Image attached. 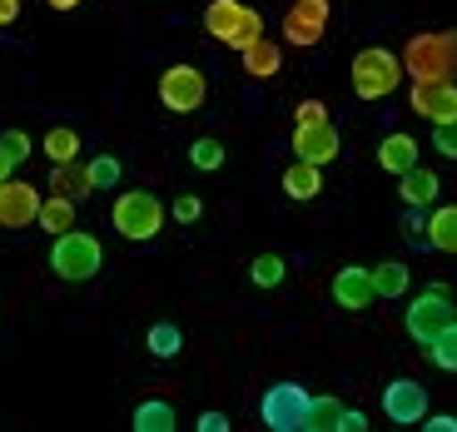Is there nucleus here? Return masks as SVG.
<instances>
[{
  "mask_svg": "<svg viewBox=\"0 0 457 432\" xmlns=\"http://www.w3.org/2000/svg\"><path fill=\"white\" fill-rule=\"evenodd\" d=\"M110 224H114V234H120V239L149 244L164 228V204L149 189H125V194H114Z\"/></svg>",
  "mask_w": 457,
  "mask_h": 432,
  "instance_id": "nucleus-1",
  "label": "nucleus"
},
{
  "mask_svg": "<svg viewBox=\"0 0 457 432\" xmlns=\"http://www.w3.org/2000/svg\"><path fill=\"white\" fill-rule=\"evenodd\" d=\"M204 30H209V40H219V46L244 50L263 35V15L253 11V5H244V0H209L204 5Z\"/></svg>",
  "mask_w": 457,
  "mask_h": 432,
  "instance_id": "nucleus-2",
  "label": "nucleus"
},
{
  "mask_svg": "<svg viewBox=\"0 0 457 432\" xmlns=\"http://www.w3.org/2000/svg\"><path fill=\"white\" fill-rule=\"evenodd\" d=\"M100 263H104V249H100L95 234H85V228L55 234V244H50V273L65 278V284H85V278H95Z\"/></svg>",
  "mask_w": 457,
  "mask_h": 432,
  "instance_id": "nucleus-3",
  "label": "nucleus"
},
{
  "mask_svg": "<svg viewBox=\"0 0 457 432\" xmlns=\"http://www.w3.org/2000/svg\"><path fill=\"white\" fill-rule=\"evenodd\" d=\"M348 75H353L358 100H388V95L398 90V80H403V55H393L388 46H368V50L353 55Z\"/></svg>",
  "mask_w": 457,
  "mask_h": 432,
  "instance_id": "nucleus-4",
  "label": "nucleus"
},
{
  "mask_svg": "<svg viewBox=\"0 0 457 432\" xmlns=\"http://www.w3.org/2000/svg\"><path fill=\"white\" fill-rule=\"evenodd\" d=\"M453 319H457L453 288H447V284H428L423 294L408 303V313H403V328H408V338L418 343V348H428V343H433Z\"/></svg>",
  "mask_w": 457,
  "mask_h": 432,
  "instance_id": "nucleus-5",
  "label": "nucleus"
},
{
  "mask_svg": "<svg viewBox=\"0 0 457 432\" xmlns=\"http://www.w3.org/2000/svg\"><path fill=\"white\" fill-rule=\"evenodd\" d=\"M309 387L303 383H274L259 403V418L269 432H309Z\"/></svg>",
  "mask_w": 457,
  "mask_h": 432,
  "instance_id": "nucleus-6",
  "label": "nucleus"
},
{
  "mask_svg": "<svg viewBox=\"0 0 457 432\" xmlns=\"http://www.w3.org/2000/svg\"><path fill=\"white\" fill-rule=\"evenodd\" d=\"M209 100V80L199 65H170L160 75V104L170 114H195Z\"/></svg>",
  "mask_w": 457,
  "mask_h": 432,
  "instance_id": "nucleus-7",
  "label": "nucleus"
},
{
  "mask_svg": "<svg viewBox=\"0 0 457 432\" xmlns=\"http://www.w3.org/2000/svg\"><path fill=\"white\" fill-rule=\"evenodd\" d=\"M328 15H333L328 0H294V5L284 11V40L298 46V50L319 46L323 35H328Z\"/></svg>",
  "mask_w": 457,
  "mask_h": 432,
  "instance_id": "nucleus-8",
  "label": "nucleus"
},
{
  "mask_svg": "<svg viewBox=\"0 0 457 432\" xmlns=\"http://www.w3.org/2000/svg\"><path fill=\"white\" fill-rule=\"evenodd\" d=\"M403 75L408 80H447L443 35H412L408 46H403Z\"/></svg>",
  "mask_w": 457,
  "mask_h": 432,
  "instance_id": "nucleus-9",
  "label": "nucleus"
},
{
  "mask_svg": "<svg viewBox=\"0 0 457 432\" xmlns=\"http://www.w3.org/2000/svg\"><path fill=\"white\" fill-rule=\"evenodd\" d=\"M40 199L46 194L35 189L30 179H5L0 184V228H30L35 219H40Z\"/></svg>",
  "mask_w": 457,
  "mask_h": 432,
  "instance_id": "nucleus-10",
  "label": "nucleus"
},
{
  "mask_svg": "<svg viewBox=\"0 0 457 432\" xmlns=\"http://www.w3.org/2000/svg\"><path fill=\"white\" fill-rule=\"evenodd\" d=\"M408 104H412V114H423L428 125L457 120V80H412Z\"/></svg>",
  "mask_w": 457,
  "mask_h": 432,
  "instance_id": "nucleus-11",
  "label": "nucleus"
},
{
  "mask_svg": "<svg viewBox=\"0 0 457 432\" xmlns=\"http://www.w3.org/2000/svg\"><path fill=\"white\" fill-rule=\"evenodd\" d=\"M383 412H388V422H398V428L423 422L428 418V387L412 383V378H393V383L383 387Z\"/></svg>",
  "mask_w": 457,
  "mask_h": 432,
  "instance_id": "nucleus-12",
  "label": "nucleus"
},
{
  "mask_svg": "<svg viewBox=\"0 0 457 432\" xmlns=\"http://www.w3.org/2000/svg\"><path fill=\"white\" fill-rule=\"evenodd\" d=\"M333 303L348 308V313H363V308L378 303V288H373V269H363V263H343L338 273H333Z\"/></svg>",
  "mask_w": 457,
  "mask_h": 432,
  "instance_id": "nucleus-13",
  "label": "nucleus"
},
{
  "mask_svg": "<svg viewBox=\"0 0 457 432\" xmlns=\"http://www.w3.org/2000/svg\"><path fill=\"white\" fill-rule=\"evenodd\" d=\"M338 129L323 120V125H294V160H309V164H328L338 160Z\"/></svg>",
  "mask_w": 457,
  "mask_h": 432,
  "instance_id": "nucleus-14",
  "label": "nucleus"
},
{
  "mask_svg": "<svg viewBox=\"0 0 457 432\" xmlns=\"http://www.w3.org/2000/svg\"><path fill=\"white\" fill-rule=\"evenodd\" d=\"M398 194H403V204L408 209H433L437 204V194H443V179H437L433 170H423V164H412L408 174H398Z\"/></svg>",
  "mask_w": 457,
  "mask_h": 432,
  "instance_id": "nucleus-15",
  "label": "nucleus"
},
{
  "mask_svg": "<svg viewBox=\"0 0 457 432\" xmlns=\"http://www.w3.org/2000/svg\"><path fill=\"white\" fill-rule=\"evenodd\" d=\"M239 60H244V75H249V80H274L278 70H284V50H278L269 35H259L253 46H244Z\"/></svg>",
  "mask_w": 457,
  "mask_h": 432,
  "instance_id": "nucleus-16",
  "label": "nucleus"
},
{
  "mask_svg": "<svg viewBox=\"0 0 457 432\" xmlns=\"http://www.w3.org/2000/svg\"><path fill=\"white\" fill-rule=\"evenodd\" d=\"M284 194L288 199H298V204H309V199H319L323 194V164H309V160H294L284 170Z\"/></svg>",
  "mask_w": 457,
  "mask_h": 432,
  "instance_id": "nucleus-17",
  "label": "nucleus"
},
{
  "mask_svg": "<svg viewBox=\"0 0 457 432\" xmlns=\"http://www.w3.org/2000/svg\"><path fill=\"white\" fill-rule=\"evenodd\" d=\"M378 164H383L388 174H408L412 164H418V139L403 135V129H398V135H388L383 145H378Z\"/></svg>",
  "mask_w": 457,
  "mask_h": 432,
  "instance_id": "nucleus-18",
  "label": "nucleus"
},
{
  "mask_svg": "<svg viewBox=\"0 0 457 432\" xmlns=\"http://www.w3.org/2000/svg\"><path fill=\"white\" fill-rule=\"evenodd\" d=\"M428 244L437 253H457V204H433V214H428Z\"/></svg>",
  "mask_w": 457,
  "mask_h": 432,
  "instance_id": "nucleus-19",
  "label": "nucleus"
},
{
  "mask_svg": "<svg viewBox=\"0 0 457 432\" xmlns=\"http://www.w3.org/2000/svg\"><path fill=\"white\" fill-rule=\"evenodd\" d=\"M129 428H135V432H174V428H179V412H174L164 398H149V403H139V408H135Z\"/></svg>",
  "mask_w": 457,
  "mask_h": 432,
  "instance_id": "nucleus-20",
  "label": "nucleus"
},
{
  "mask_svg": "<svg viewBox=\"0 0 457 432\" xmlns=\"http://www.w3.org/2000/svg\"><path fill=\"white\" fill-rule=\"evenodd\" d=\"M50 189L80 204L85 194H95V184H90V174H85V164H80V160H70V164H55V170H50Z\"/></svg>",
  "mask_w": 457,
  "mask_h": 432,
  "instance_id": "nucleus-21",
  "label": "nucleus"
},
{
  "mask_svg": "<svg viewBox=\"0 0 457 432\" xmlns=\"http://www.w3.org/2000/svg\"><path fill=\"white\" fill-rule=\"evenodd\" d=\"M35 224L46 228L50 239H55V234H70V228H75V199H65V194L40 199V219H35Z\"/></svg>",
  "mask_w": 457,
  "mask_h": 432,
  "instance_id": "nucleus-22",
  "label": "nucleus"
},
{
  "mask_svg": "<svg viewBox=\"0 0 457 432\" xmlns=\"http://www.w3.org/2000/svg\"><path fill=\"white\" fill-rule=\"evenodd\" d=\"M408 284H412V273H408V263H398V259H388V263L373 269V288H378V298H388V303L408 294Z\"/></svg>",
  "mask_w": 457,
  "mask_h": 432,
  "instance_id": "nucleus-23",
  "label": "nucleus"
},
{
  "mask_svg": "<svg viewBox=\"0 0 457 432\" xmlns=\"http://www.w3.org/2000/svg\"><path fill=\"white\" fill-rule=\"evenodd\" d=\"M40 149H46L50 164H70V160H80V135H75L70 125H55L46 139H40Z\"/></svg>",
  "mask_w": 457,
  "mask_h": 432,
  "instance_id": "nucleus-24",
  "label": "nucleus"
},
{
  "mask_svg": "<svg viewBox=\"0 0 457 432\" xmlns=\"http://www.w3.org/2000/svg\"><path fill=\"white\" fill-rule=\"evenodd\" d=\"M145 348H149V358H179V348H184V333L174 328V323H149V333H145Z\"/></svg>",
  "mask_w": 457,
  "mask_h": 432,
  "instance_id": "nucleus-25",
  "label": "nucleus"
},
{
  "mask_svg": "<svg viewBox=\"0 0 457 432\" xmlns=\"http://www.w3.org/2000/svg\"><path fill=\"white\" fill-rule=\"evenodd\" d=\"M249 278H253V288H278L288 278V263L278 259V253H259V259L249 263Z\"/></svg>",
  "mask_w": 457,
  "mask_h": 432,
  "instance_id": "nucleus-26",
  "label": "nucleus"
},
{
  "mask_svg": "<svg viewBox=\"0 0 457 432\" xmlns=\"http://www.w3.org/2000/svg\"><path fill=\"white\" fill-rule=\"evenodd\" d=\"M428 358H433V363L437 368H443V373H457V319L453 323H447V328L443 333H437V338L433 343H428Z\"/></svg>",
  "mask_w": 457,
  "mask_h": 432,
  "instance_id": "nucleus-27",
  "label": "nucleus"
},
{
  "mask_svg": "<svg viewBox=\"0 0 457 432\" xmlns=\"http://www.w3.org/2000/svg\"><path fill=\"white\" fill-rule=\"evenodd\" d=\"M85 174H90L95 194H100V189H120V179H125V164L114 160V154H95V160L85 164Z\"/></svg>",
  "mask_w": 457,
  "mask_h": 432,
  "instance_id": "nucleus-28",
  "label": "nucleus"
},
{
  "mask_svg": "<svg viewBox=\"0 0 457 432\" xmlns=\"http://www.w3.org/2000/svg\"><path fill=\"white\" fill-rule=\"evenodd\" d=\"M189 164H195L199 174L224 170V145H219V139H195V145H189Z\"/></svg>",
  "mask_w": 457,
  "mask_h": 432,
  "instance_id": "nucleus-29",
  "label": "nucleus"
},
{
  "mask_svg": "<svg viewBox=\"0 0 457 432\" xmlns=\"http://www.w3.org/2000/svg\"><path fill=\"white\" fill-rule=\"evenodd\" d=\"M338 412H343L338 398H313L309 403V432H338Z\"/></svg>",
  "mask_w": 457,
  "mask_h": 432,
  "instance_id": "nucleus-30",
  "label": "nucleus"
},
{
  "mask_svg": "<svg viewBox=\"0 0 457 432\" xmlns=\"http://www.w3.org/2000/svg\"><path fill=\"white\" fill-rule=\"evenodd\" d=\"M433 149L443 154V160H457V120H443V125H433Z\"/></svg>",
  "mask_w": 457,
  "mask_h": 432,
  "instance_id": "nucleus-31",
  "label": "nucleus"
},
{
  "mask_svg": "<svg viewBox=\"0 0 457 432\" xmlns=\"http://www.w3.org/2000/svg\"><path fill=\"white\" fill-rule=\"evenodd\" d=\"M0 145H5V154H11L15 164H25V160H30V149H35L25 129H5V135H0Z\"/></svg>",
  "mask_w": 457,
  "mask_h": 432,
  "instance_id": "nucleus-32",
  "label": "nucleus"
},
{
  "mask_svg": "<svg viewBox=\"0 0 457 432\" xmlns=\"http://www.w3.org/2000/svg\"><path fill=\"white\" fill-rule=\"evenodd\" d=\"M170 214L179 219V224H195V219L204 214V199H199V194H179V199L170 204Z\"/></svg>",
  "mask_w": 457,
  "mask_h": 432,
  "instance_id": "nucleus-33",
  "label": "nucleus"
},
{
  "mask_svg": "<svg viewBox=\"0 0 457 432\" xmlns=\"http://www.w3.org/2000/svg\"><path fill=\"white\" fill-rule=\"evenodd\" d=\"M403 234H408V244H428V209H408Z\"/></svg>",
  "mask_w": 457,
  "mask_h": 432,
  "instance_id": "nucleus-34",
  "label": "nucleus"
},
{
  "mask_svg": "<svg viewBox=\"0 0 457 432\" xmlns=\"http://www.w3.org/2000/svg\"><path fill=\"white\" fill-rule=\"evenodd\" d=\"M323 120H328V104L323 100H303L294 110V125H323Z\"/></svg>",
  "mask_w": 457,
  "mask_h": 432,
  "instance_id": "nucleus-35",
  "label": "nucleus"
},
{
  "mask_svg": "<svg viewBox=\"0 0 457 432\" xmlns=\"http://www.w3.org/2000/svg\"><path fill=\"white\" fill-rule=\"evenodd\" d=\"M338 432H368V412L343 408V412H338Z\"/></svg>",
  "mask_w": 457,
  "mask_h": 432,
  "instance_id": "nucleus-36",
  "label": "nucleus"
},
{
  "mask_svg": "<svg viewBox=\"0 0 457 432\" xmlns=\"http://www.w3.org/2000/svg\"><path fill=\"white\" fill-rule=\"evenodd\" d=\"M199 432H228V418L219 408H209V412H199V422H195Z\"/></svg>",
  "mask_w": 457,
  "mask_h": 432,
  "instance_id": "nucleus-37",
  "label": "nucleus"
},
{
  "mask_svg": "<svg viewBox=\"0 0 457 432\" xmlns=\"http://www.w3.org/2000/svg\"><path fill=\"white\" fill-rule=\"evenodd\" d=\"M428 432H457V418L453 412H433V418H423Z\"/></svg>",
  "mask_w": 457,
  "mask_h": 432,
  "instance_id": "nucleus-38",
  "label": "nucleus"
},
{
  "mask_svg": "<svg viewBox=\"0 0 457 432\" xmlns=\"http://www.w3.org/2000/svg\"><path fill=\"white\" fill-rule=\"evenodd\" d=\"M443 46H447V80H457V30H443Z\"/></svg>",
  "mask_w": 457,
  "mask_h": 432,
  "instance_id": "nucleus-39",
  "label": "nucleus"
},
{
  "mask_svg": "<svg viewBox=\"0 0 457 432\" xmlns=\"http://www.w3.org/2000/svg\"><path fill=\"white\" fill-rule=\"evenodd\" d=\"M21 21V0H0V25H15Z\"/></svg>",
  "mask_w": 457,
  "mask_h": 432,
  "instance_id": "nucleus-40",
  "label": "nucleus"
},
{
  "mask_svg": "<svg viewBox=\"0 0 457 432\" xmlns=\"http://www.w3.org/2000/svg\"><path fill=\"white\" fill-rule=\"evenodd\" d=\"M11 174H15V160H11V154H5V145H0V184L11 179Z\"/></svg>",
  "mask_w": 457,
  "mask_h": 432,
  "instance_id": "nucleus-41",
  "label": "nucleus"
},
{
  "mask_svg": "<svg viewBox=\"0 0 457 432\" xmlns=\"http://www.w3.org/2000/svg\"><path fill=\"white\" fill-rule=\"evenodd\" d=\"M50 11H75V5H80V0H46Z\"/></svg>",
  "mask_w": 457,
  "mask_h": 432,
  "instance_id": "nucleus-42",
  "label": "nucleus"
}]
</instances>
